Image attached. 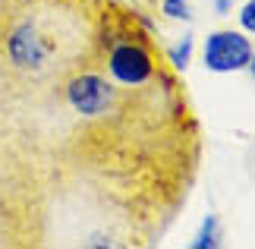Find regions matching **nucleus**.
<instances>
[{
	"instance_id": "f03ea898",
	"label": "nucleus",
	"mask_w": 255,
	"mask_h": 249,
	"mask_svg": "<svg viewBox=\"0 0 255 249\" xmlns=\"http://www.w3.org/2000/svg\"><path fill=\"white\" fill-rule=\"evenodd\" d=\"M104 69L123 85H151L158 79V57L139 35L111 38V47L104 54Z\"/></svg>"
},
{
	"instance_id": "39448f33",
	"label": "nucleus",
	"mask_w": 255,
	"mask_h": 249,
	"mask_svg": "<svg viewBox=\"0 0 255 249\" xmlns=\"http://www.w3.org/2000/svg\"><path fill=\"white\" fill-rule=\"evenodd\" d=\"M189 51H192V38H183V41L170 51V63H173L176 69H183L186 63H189Z\"/></svg>"
},
{
	"instance_id": "423d86ee",
	"label": "nucleus",
	"mask_w": 255,
	"mask_h": 249,
	"mask_svg": "<svg viewBox=\"0 0 255 249\" xmlns=\"http://www.w3.org/2000/svg\"><path fill=\"white\" fill-rule=\"evenodd\" d=\"M164 13L173 19H189V3L186 0H164Z\"/></svg>"
},
{
	"instance_id": "0eeeda50",
	"label": "nucleus",
	"mask_w": 255,
	"mask_h": 249,
	"mask_svg": "<svg viewBox=\"0 0 255 249\" xmlns=\"http://www.w3.org/2000/svg\"><path fill=\"white\" fill-rule=\"evenodd\" d=\"M240 22H243V28H246V32H252V35H255V0H249V3L243 6Z\"/></svg>"
},
{
	"instance_id": "20e7f679",
	"label": "nucleus",
	"mask_w": 255,
	"mask_h": 249,
	"mask_svg": "<svg viewBox=\"0 0 255 249\" xmlns=\"http://www.w3.org/2000/svg\"><path fill=\"white\" fill-rule=\"evenodd\" d=\"M195 246H199V249L221 246V231H218V218H214V215H208V218H205V224H202V234H199V240H195Z\"/></svg>"
},
{
	"instance_id": "1a4fd4ad",
	"label": "nucleus",
	"mask_w": 255,
	"mask_h": 249,
	"mask_svg": "<svg viewBox=\"0 0 255 249\" xmlns=\"http://www.w3.org/2000/svg\"><path fill=\"white\" fill-rule=\"evenodd\" d=\"M249 69H252V73H255V57H252V63H249Z\"/></svg>"
},
{
	"instance_id": "7ed1b4c3",
	"label": "nucleus",
	"mask_w": 255,
	"mask_h": 249,
	"mask_svg": "<svg viewBox=\"0 0 255 249\" xmlns=\"http://www.w3.org/2000/svg\"><path fill=\"white\" fill-rule=\"evenodd\" d=\"M252 63V44L240 32H214L205 41V66L214 73H233Z\"/></svg>"
},
{
	"instance_id": "6e6552de",
	"label": "nucleus",
	"mask_w": 255,
	"mask_h": 249,
	"mask_svg": "<svg viewBox=\"0 0 255 249\" xmlns=\"http://www.w3.org/2000/svg\"><path fill=\"white\" fill-rule=\"evenodd\" d=\"M214 6H218V9H227V6H230V0H214Z\"/></svg>"
},
{
	"instance_id": "f257e3e1",
	"label": "nucleus",
	"mask_w": 255,
	"mask_h": 249,
	"mask_svg": "<svg viewBox=\"0 0 255 249\" xmlns=\"http://www.w3.org/2000/svg\"><path fill=\"white\" fill-rule=\"evenodd\" d=\"M60 38H54V28H47L41 19H19L6 32V60L25 69V73H41L54 63Z\"/></svg>"
}]
</instances>
